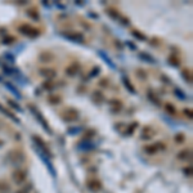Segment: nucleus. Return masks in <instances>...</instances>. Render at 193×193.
Listing matches in <instances>:
<instances>
[{"instance_id":"1","label":"nucleus","mask_w":193,"mask_h":193,"mask_svg":"<svg viewBox=\"0 0 193 193\" xmlns=\"http://www.w3.org/2000/svg\"><path fill=\"white\" fill-rule=\"evenodd\" d=\"M29 110H30L31 112H32V115L35 116V117H36V120H37L39 122H40V125L43 126V129H44V130L47 131V133H49V134H50L52 130H50V128H49L48 122L45 121V118L43 117V115H41V112L39 111V110H37V108L35 107V106H31V104L29 106Z\"/></svg>"},{"instance_id":"2","label":"nucleus","mask_w":193,"mask_h":193,"mask_svg":"<svg viewBox=\"0 0 193 193\" xmlns=\"http://www.w3.org/2000/svg\"><path fill=\"white\" fill-rule=\"evenodd\" d=\"M32 140H34V143H35V148H36V151H39V152H41V153H44L45 156L49 157V159H52L50 151L48 149L47 144H45L43 140L39 138V136H32Z\"/></svg>"},{"instance_id":"3","label":"nucleus","mask_w":193,"mask_h":193,"mask_svg":"<svg viewBox=\"0 0 193 193\" xmlns=\"http://www.w3.org/2000/svg\"><path fill=\"white\" fill-rule=\"evenodd\" d=\"M62 36L67 40L72 41V43H77V44H81L84 43V37L83 35L80 34H75V32H67V34H62Z\"/></svg>"},{"instance_id":"4","label":"nucleus","mask_w":193,"mask_h":193,"mask_svg":"<svg viewBox=\"0 0 193 193\" xmlns=\"http://www.w3.org/2000/svg\"><path fill=\"white\" fill-rule=\"evenodd\" d=\"M19 31L22 34L27 35V36H30V37H34V36H37L39 35V31L36 29H34V27H31L30 24H23V26H21Z\"/></svg>"},{"instance_id":"5","label":"nucleus","mask_w":193,"mask_h":193,"mask_svg":"<svg viewBox=\"0 0 193 193\" xmlns=\"http://www.w3.org/2000/svg\"><path fill=\"white\" fill-rule=\"evenodd\" d=\"M98 55H99V57L107 63V66H108L110 68H112V70H116V68H117V67H116V65L113 63V61H112V59L107 55L106 52H103V50H98Z\"/></svg>"},{"instance_id":"6","label":"nucleus","mask_w":193,"mask_h":193,"mask_svg":"<svg viewBox=\"0 0 193 193\" xmlns=\"http://www.w3.org/2000/svg\"><path fill=\"white\" fill-rule=\"evenodd\" d=\"M5 88L9 90V92H12L13 94H14V97L17 98V99H21V98H22V95H21V93H19V90L17 89L14 85H12L10 83H5Z\"/></svg>"},{"instance_id":"7","label":"nucleus","mask_w":193,"mask_h":193,"mask_svg":"<svg viewBox=\"0 0 193 193\" xmlns=\"http://www.w3.org/2000/svg\"><path fill=\"white\" fill-rule=\"evenodd\" d=\"M139 58L143 59V61H146V62H148V63H151V65H154V63H156V59H154L152 55L146 54V53H139Z\"/></svg>"},{"instance_id":"8","label":"nucleus","mask_w":193,"mask_h":193,"mask_svg":"<svg viewBox=\"0 0 193 193\" xmlns=\"http://www.w3.org/2000/svg\"><path fill=\"white\" fill-rule=\"evenodd\" d=\"M0 112H3V113H4L5 116H8L9 118H12V120L14 121V122H17V124H19V120H18V118H17L16 116H14V113H10V112H9L8 110H6V108H4V107H1V106H0Z\"/></svg>"},{"instance_id":"9","label":"nucleus","mask_w":193,"mask_h":193,"mask_svg":"<svg viewBox=\"0 0 193 193\" xmlns=\"http://www.w3.org/2000/svg\"><path fill=\"white\" fill-rule=\"evenodd\" d=\"M122 81H124V85H125V88H126V89L129 90V92H130V93H133V94L135 93L134 88H133V85L130 84V81H129L128 79H125V77H122Z\"/></svg>"},{"instance_id":"10","label":"nucleus","mask_w":193,"mask_h":193,"mask_svg":"<svg viewBox=\"0 0 193 193\" xmlns=\"http://www.w3.org/2000/svg\"><path fill=\"white\" fill-rule=\"evenodd\" d=\"M80 70V66H77V67L75 68V65H71L70 67L67 68V73H68V76H73V75H76V72Z\"/></svg>"},{"instance_id":"11","label":"nucleus","mask_w":193,"mask_h":193,"mask_svg":"<svg viewBox=\"0 0 193 193\" xmlns=\"http://www.w3.org/2000/svg\"><path fill=\"white\" fill-rule=\"evenodd\" d=\"M43 73H41V75L43 76H45V77H55V71H53V70H43V71H41Z\"/></svg>"},{"instance_id":"12","label":"nucleus","mask_w":193,"mask_h":193,"mask_svg":"<svg viewBox=\"0 0 193 193\" xmlns=\"http://www.w3.org/2000/svg\"><path fill=\"white\" fill-rule=\"evenodd\" d=\"M175 95H176L179 99H182V100H184V99H187V95H184V93L182 92L180 89H175Z\"/></svg>"},{"instance_id":"13","label":"nucleus","mask_w":193,"mask_h":193,"mask_svg":"<svg viewBox=\"0 0 193 193\" xmlns=\"http://www.w3.org/2000/svg\"><path fill=\"white\" fill-rule=\"evenodd\" d=\"M157 151H159V147H157V144H153V146L147 147V148H146V152H148V153H154V152H157Z\"/></svg>"},{"instance_id":"14","label":"nucleus","mask_w":193,"mask_h":193,"mask_svg":"<svg viewBox=\"0 0 193 193\" xmlns=\"http://www.w3.org/2000/svg\"><path fill=\"white\" fill-rule=\"evenodd\" d=\"M133 35H134V37L139 39V40H146V39H147L144 35H142L140 32H138V31H134V32H133Z\"/></svg>"},{"instance_id":"15","label":"nucleus","mask_w":193,"mask_h":193,"mask_svg":"<svg viewBox=\"0 0 193 193\" xmlns=\"http://www.w3.org/2000/svg\"><path fill=\"white\" fill-rule=\"evenodd\" d=\"M14 41V37H12V36H9V37H5L4 40H3V44H5V45H8L10 43H13Z\"/></svg>"},{"instance_id":"16","label":"nucleus","mask_w":193,"mask_h":193,"mask_svg":"<svg viewBox=\"0 0 193 193\" xmlns=\"http://www.w3.org/2000/svg\"><path fill=\"white\" fill-rule=\"evenodd\" d=\"M184 154H189V152H188V151H183V152H180L178 154V157L180 160H187V156H184Z\"/></svg>"},{"instance_id":"17","label":"nucleus","mask_w":193,"mask_h":193,"mask_svg":"<svg viewBox=\"0 0 193 193\" xmlns=\"http://www.w3.org/2000/svg\"><path fill=\"white\" fill-rule=\"evenodd\" d=\"M9 104H10V106H12V107H14V108H16V110L18 111V112H21V111H22V108H21V107L18 106V104L16 103V102H12V100H9Z\"/></svg>"},{"instance_id":"18","label":"nucleus","mask_w":193,"mask_h":193,"mask_svg":"<svg viewBox=\"0 0 193 193\" xmlns=\"http://www.w3.org/2000/svg\"><path fill=\"white\" fill-rule=\"evenodd\" d=\"M4 57H5L6 59H8L10 65H13V63H14V57H13V55H10V54H8V53H6V54L4 55Z\"/></svg>"},{"instance_id":"19","label":"nucleus","mask_w":193,"mask_h":193,"mask_svg":"<svg viewBox=\"0 0 193 193\" xmlns=\"http://www.w3.org/2000/svg\"><path fill=\"white\" fill-rule=\"evenodd\" d=\"M166 110L169 111V112H170L171 115H175V108H174L173 106H171L170 103H169V104H167V106H166Z\"/></svg>"},{"instance_id":"20","label":"nucleus","mask_w":193,"mask_h":193,"mask_svg":"<svg viewBox=\"0 0 193 193\" xmlns=\"http://www.w3.org/2000/svg\"><path fill=\"white\" fill-rule=\"evenodd\" d=\"M80 130H81V128H76V129H70L68 130V134H77V133H79Z\"/></svg>"},{"instance_id":"21","label":"nucleus","mask_w":193,"mask_h":193,"mask_svg":"<svg viewBox=\"0 0 193 193\" xmlns=\"http://www.w3.org/2000/svg\"><path fill=\"white\" fill-rule=\"evenodd\" d=\"M126 45H129V47H130L131 49H134V50H135V49H136V47H134V45L131 44V41H126Z\"/></svg>"},{"instance_id":"22","label":"nucleus","mask_w":193,"mask_h":193,"mask_svg":"<svg viewBox=\"0 0 193 193\" xmlns=\"http://www.w3.org/2000/svg\"><path fill=\"white\" fill-rule=\"evenodd\" d=\"M0 81H1V79H0Z\"/></svg>"}]
</instances>
